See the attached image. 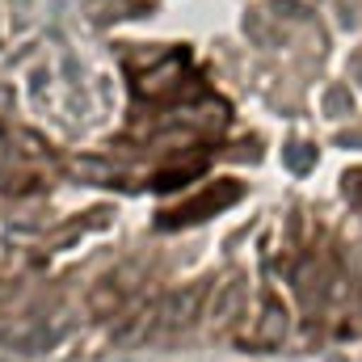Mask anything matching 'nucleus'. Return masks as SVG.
<instances>
[{
	"label": "nucleus",
	"mask_w": 362,
	"mask_h": 362,
	"mask_svg": "<svg viewBox=\"0 0 362 362\" xmlns=\"http://www.w3.org/2000/svg\"><path fill=\"white\" fill-rule=\"evenodd\" d=\"M198 303H202V291L198 286H189V291H177L160 312H165V325H173V329H181V325H189L194 316H198Z\"/></svg>",
	"instance_id": "nucleus-1"
},
{
	"label": "nucleus",
	"mask_w": 362,
	"mask_h": 362,
	"mask_svg": "<svg viewBox=\"0 0 362 362\" xmlns=\"http://www.w3.org/2000/svg\"><path fill=\"white\" fill-rule=\"evenodd\" d=\"M282 333H286V312L278 303H270L266 316H262V329H257V346H278Z\"/></svg>",
	"instance_id": "nucleus-2"
}]
</instances>
